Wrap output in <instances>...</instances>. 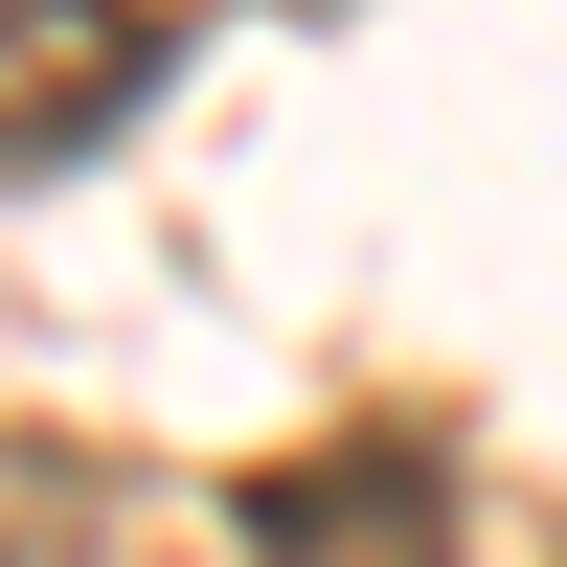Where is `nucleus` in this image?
<instances>
[{"mask_svg":"<svg viewBox=\"0 0 567 567\" xmlns=\"http://www.w3.org/2000/svg\"><path fill=\"white\" fill-rule=\"evenodd\" d=\"M69 523H91V477H45V454H0V567H69Z\"/></svg>","mask_w":567,"mask_h":567,"instance_id":"3","label":"nucleus"},{"mask_svg":"<svg viewBox=\"0 0 567 567\" xmlns=\"http://www.w3.org/2000/svg\"><path fill=\"white\" fill-rule=\"evenodd\" d=\"M250 567H454V454L432 432H318L250 477Z\"/></svg>","mask_w":567,"mask_h":567,"instance_id":"1","label":"nucleus"},{"mask_svg":"<svg viewBox=\"0 0 567 567\" xmlns=\"http://www.w3.org/2000/svg\"><path fill=\"white\" fill-rule=\"evenodd\" d=\"M159 91V0H0V182H69Z\"/></svg>","mask_w":567,"mask_h":567,"instance_id":"2","label":"nucleus"}]
</instances>
